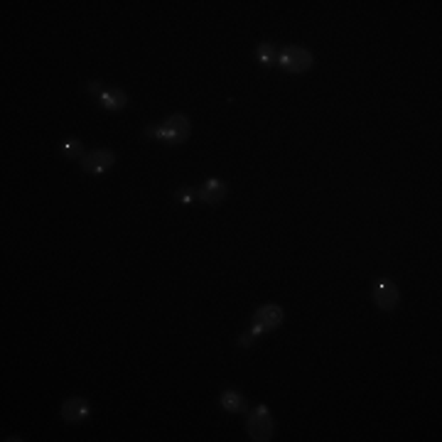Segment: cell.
I'll return each mask as SVG.
<instances>
[{
	"label": "cell",
	"instance_id": "6da1fadb",
	"mask_svg": "<svg viewBox=\"0 0 442 442\" xmlns=\"http://www.w3.org/2000/svg\"><path fill=\"white\" fill-rule=\"evenodd\" d=\"M190 131H192L190 118H187L185 113H172L160 126H148L145 131H143V136L165 143V145H182V143H187V138H190Z\"/></svg>",
	"mask_w": 442,
	"mask_h": 442
},
{
	"label": "cell",
	"instance_id": "7a4b0ae2",
	"mask_svg": "<svg viewBox=\"0 0 442 442\" xmlns=\"http://www.w3.org/2000/svg\"><path fill=\"white\" fill-rule=\"evenodd\" d=\"M315 64V55L305 47H297V45H287L278 52V59L276 66H280L283 71L287 74H305V71L312 69Z\"/></svg>",
	"mask_w": 442,
	"mask_h": 442
},
{
	"label": "cell",
	"instance_id": "3957f363",
	"mask_svg": "<svg viewBox=\"0 0 442 442\" xmlns=\"http://www.w3.org/2000/svg\"><path fill=\"white\" fill-rule=\"evenodd\" d=\"M273 430H276V425H273V415H271V411H268V406L261 403V406H256L251 413H248L246 432L253 442L273 440Z\"/></svg>",
	"mask_w": 442,
	"mask_h": 442
},
{
	"label": "cell",
	"instance_id": "277c9868",
	"mask_svg": "<svg viewBox=\"0 0 442 442\" xmlns=\"http://www.w3.org/2000/svg\"><path fill=\"white\" fill-rule=\"evenodd\" d=\"M280 325H283V307L268 302V305L258 307V310L253 312V327L248 332L258 339L263 337V334H268V332L278 329Z\"/></svg>",
	"mask_w": 442,
	"mask_h": 442
},
{
	"label": "cell",
	"instance_id": "5b68a950",
	"mask_svg": "<svg viewBox=\"0 0 442 442\" xmlns=\"http://www.w3.org/2000/svg\"><path fill=\"white\" fill-rule=\"evenodd\" d=\"M116 165V152L108 150V148H96V150L91 152H84V157L79 160V167L86 172V175H104V172H108L110 167Z\"/></svg>",
	"mask_w": 442,
	"mask_h": 442
},
{
	"label": "cell",
	"instance_id": "8992f818",
	"mask_svg": "<svg viewBox=\"0 0 442 442\" xmlns=\"http://www.w3.org/2000/svg\"><path fill=\"white\" fill-rule=\"evenodd\" d=\"M371 297H373V305H376L381 312H393L398 307V302H401L398 287L391 278H376V280H373Z\"/></svg>",
	"mask_w": 442,
	"mask_h": 442
},
{
	"label": "cell",
	"instance_id": "52a82bcc",
	"mask_svg": "<svg viewBox=\"0 0 442 442\" xmlns=\"http://www.w3.org/2000/svg\"><path fill=\"white\" fill-rule=\"evenodd\" d=\"M91 415V406L86 398H69V401L62 406V420L64 422H84Z\"/></svg>",
	"mask_w": 442,
	"mask_h": 442
},
{
	"label": "cell",
	"instance_id": "ba28073f",
	"mask_svg": "<svg viewBox=\"0 0 442 442\" xmlns=\"http://www.w3.org/2000/svg\"><path fill=\"white\" fill-rule=\"evenodd\" d=\"M224 197H227V185H224L219 177H209L199 190V199L204 201V204H211V206L221 204Z\"/></svg>",
	"mask_w": 442,
	"mask_h": 442
},
{
	"label": "cell",
	"instance_id": "9c48e42d",
	"mask_svg": "<svg viewBox=\"0 0 442 442\" xmlns=\"http://www.w3.org/2000/svg\"><path fill=\"white\" fill-rule=\"evenodd\" d=\"M96 99L104 110H123L128 106V96L121 89H104Z\"/></svg>",
	"mask_w": 442,
	"mask_h": 442
},
{
	"label": "cell",
	"instance_id": "30bf717a",
	"mask_svg": "<svg viewBox=\"0 0 442 442\" xmlns=\"http://www.w3.org/2000/svg\"><path fill=\"white\" fill-rule=\"evenodd\" d=\"M219 406L224 408L227 413H231V415H238V413H246L248 411L246 398H243L238 391H234V388H227V391H221Z\"/></svg>",
	"mask_w": 442,
	"mask_h": 442
},
{
	"label": "cell",
	"instance_id": "8fae6325",
	"mask_svg": "<svg viewBox=\"0 0 442 442\" xmlns=\"http://www.w3.org/2000/svg\"><path fill=\"white\" fill-rule=\"evenodd\" d=\"M276 59H278V50L273 42H258L256 47V62L261 66H266V69H271V66H276Z\"/></svg>",
	"mask_w": 442,
	"mask_h": 442
},
{
	"label": "cell",
	"instance_id": "7c38bea8",
	"mask_svg": "<svg viewBox=\"0 0 442 442\" xmlns=\"http://www.w3.org/2000/svg\"><path fill=\"white\" fill-rule=\"evenodd\" d=\"M59 152L66 157V160H76V157H84L81 155V141L79 138H64V141L59 143Z\"/></svg>",
	"mask_w": 442,
	"mask_h": 442
},
{
	"label": "cell",
	"instance_id": "4fadbf2b",
	"mask_svg": "<svg viewBox=\"0 0 442 442\" xmlns=\"http://www.w3.org/2000/svg\"><path fill=\"white\" fill-rule=\"evenodd\" d=\"M197 199H199V192L192 190V187H180V190L175 192V201H177V204L190 206V204H194Z\"/></svg>",
	"mask_w": 442,
	"mask_h": 442
},
{
	"label": "cell",
	"instance_id": "5bb4252c",
	"mask_svg": "<svg viewBox=\"0 0 442 442\" xmlns=\"http://www.w3.org/2000/svg\"><path fill=\"white\" fill-rule=\"evenodd\" d=\"M86 89H89L91 94H96V96H99L101 91H104V84H101V81H89V84H86Z\"/></svg>",
	"mask_w": 442,
	"mask_h": 442
}]
</instances>
